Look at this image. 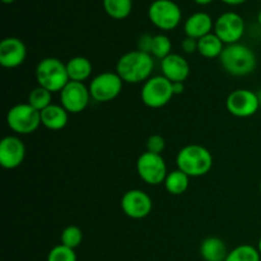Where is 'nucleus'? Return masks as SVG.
<instances>
[{"mask_svg":"<svg viewBox=\"0 0 261 261\" xmlns=\"http://www.w3.org/2000/svg\"><path fill=\"white\" fill-rule=\"evenodd\" d=\"M260 193H261V182H260Z\"/></svg>","mask_w":261,"mask_h":261,"instance_id":"39","label":"nucleus"},{"mask_svg":"<svg viewBox=\"0 0 261 261\" xmlns=\"http://www.w3.org/2000/svg\"><path fill=\"white\" fill-rule=\"evenodd\" d=\"M214 33L224 45L237 43L245 33V20L234 12L223 13L214 23Z\"/></svg>","mask_w":261,"mask_h":261,"instance_id":"11","label":"nucleus"},{"mask_svg":"<svg viewBox=\"0 0 261 261\" xmlns=\"http://www.w3.org/2000/svg\"><path fill=\"white\" fill-rule=\"evenodd\" d=\"M89 88L81 82L70 81L60 92L61 106L69 114H81L88 107L91 101Z\"/></svg>","mask_w":261,"mask_h":261,"instance_id":"12","label":"nucleus"},{"mask_svg":"<svg viewBox=\"0 0 261 261\" xmlns=\"http://www.w3.org/2000/svg\"><path fill=\"white\" fill-rule=\"evenodd\" d=\"M257 22H259V24L261 25V9H260L259 14H257Z\"/></svg>","mask_w":261,"mask_h":261,"instance_id":"36","label":"nucleus"},{"mask_svg":"<svg viewBox=\"0 0 261 261\" xmlns=\"http://www.w3.org/2000/svg\"><path fill=\"white\" fill-rule=\"evenodd\" d=\"M172 91L175 96H180L185 91V82H175L172 83Z\"/></svg>","mask_w":261,"mask_h":261,"instance_id":"32","label":"nucleus"},{"mask_svg":"<svg viewBox=\"0 0 261 261\" xmlns=\"http://www.w3.org/2000/svg\"><path fill=\"white\" fill-rule=\"evenodd\" d=\"M25 157L24 143L14 135H8L0 142V165L5 170L19 167Z\"/></svg>","mask_w":261,"mask_h":261,"instance_id":"14","label":"nucleus"},{"mask_svg":"<svg viewBox=\"0 0 261 261\" xmlns=\"http://www.w3.org/2000/svg\"><path fill=\"white\" fill-rule=\"evenodd\" d=\"M161 70L162 75L172 83L185 82L190 74V65L184 56L178 54H171L166 59L161 60Z\"/></svg>","mask_w":261,"mask_h":261,"instance_id":"16","label":"nucleus"},{"mask_svg":"<svg viewBox=\"0 0 261 261\" xmlns=\"http://www.w3.org/2000/svg\"><path fill=\"white\" fill-rule=\"evenodd\" d=\"M260 101L256 92L250 89H236L227 97L226 107L231 115L241 119L251 117L259 111Z\"/></svg>","mask_w":261,"mask_h":261,"instance_id":"10","label":"nucleus"},{"mask_svg":"<svg viewBox=\"0 0 261 261\" xmlns=\"http://www.w3.org/2000/svg\"><path fill=\"white\" fill-rule=\"evenodd\" d=\"M61 244L70 249H76L83 241V232L78 226H68L61 232Z\"/></svg>","mask_w":261,"mask_h":261,"instance_id":"27","label":"nucleus"},{"mask_svg":"<svg viewBox=\"0 0 261 261\" xmlns=\"http://www.w3.org/2000/svg\"><path fill=\"white\" fill-rule=\"evenodd\" d=\"M69 112L61 105H50L41 111V122L43 126L53 132L64 129L68 124Z\"/></svg>","mask_w":261,"mask_h":261,"instance_id":"18","label":"nucleus"},{"mask_svg":"<svg viewBox=\"0 0 261 261\" xmlns=\"http://www.w3.org/2000/svg\"><path fill=\"white\" fill-rule=\"evenodd\" d=\"M27 58V48L22 40L7 37L0 42V65L7 69L22 65Z\"/></svg>","mask_w":261,"mask_h":261,"instance_id":"15","label":"nucleus"},{"mask_svg":"<svg viewBox=\"0 0 261 261\" xmlns=\"http://www.w3.org/2000/svg\"><path fill=\"white\" fill-rule=\"evenodd\" d=\"M181 47H182L184 53L185 54H194L198 51V40L191 37H186L185 40L181 42Z\"/></svg>","mask_w":261,"mask_h":261,"instance_id":"31","label":"nucleus"},{"mask_svg":"<svg viewBox=\"0 0 261 261\" xmlns=\"http://www.w3.org/2000/svg\"><path fill=\"white\" fill-rule=\"evenodd\" d=\"M175 96L172 91V82L163 75L150 76L143 84L140 97L143 103L150 109H161L166 106Z\"/></svg>","mask_w":261,"mask_h":261,"instance_id":"6","label":"nucleus"},{"mask_svg":"<svg viewBox=\"0 0 261 261\" xmlns=\"http://www.w3.org/2000/svg\"><path fill=\"white\" fill-rule=\"evenodd\" d=\"M166 148V140L162 135H150L147 140V152L154 153V154H162Z\"/></svg>","mask_w":261,"mask_h":261,"instance_id":"29","label":"nucleus"},{"mask_svg":"<svg viewBox=\"0 0 261 261\" xmlns=\"http://www.w3.org/2000/svg\"><path fill=\"white\" fill-rule=\"evenodd\" d=\"M228 250L219 237H208L200 245V255L205 261H226Z\"/></svg>","mask_w":261,"mask_h":261,"instance_id":"19","label":"nucleus"},{"mask_svg":"<svg viewBox=\"0 0 261 261\" xmlns=\"http://www.w3.org/2000/svg\"><path fill=\"white\" fill-rule=\"evenodd\" d=\"M177 168L189 177H201L213 167V155L205 147L190 144L180 149L176 157Z\"/></svg>","mask_w":261,"mask_h":261,"instance_id":"3","label":"nucleus"},{"mask_svg":"<svg viewBox=\"0 0 261 261\" xmlns=\"http://www.w3.org/2000/svg\"><path fill=\"white\" fill-rule=\"evenodd\" d=\"M257 250H259V252H260V255H261V239H260V241H259V246H257Z\"/></svg>","mask_w":261,"mask_h":261,"instance_id":"37","label":"nucleus"},{"mask_svg":"<svg viewBox=\"0 0 261 261\" xmlns=\"http://www.w3.org/2000/svg\"><path fill=\"white\" fill-rule=\"evenodd\" d=\"M221 2H223L224 4H228V5H240V4H244V3L247 2V0H221Z\"/></svg>","mask_w":261,"mask_h":261,"instance_id":"33","label":"nucleus"},{"mask_svg":"<svg viewBox=\"0 0 261 261\" xmlns=\"http://www.w3.org/2000/svg\"><path fill=\"white\" fill-rule=\"evenodd\" d=\"M165 188L171 195H182L186 193L189 189V184H190V177L182 172L181 170H175L168 172L167 177L165 180Z\"/></svg>","mask_w":261,"mask_h":261,"instance_id":"22","label":"nucleus"},{"mask_svg":"<svg viewBox=\"0 0 261 261\" xmlns=\"http://www.w3.org/2000/svg\"><path fill=\"white\" fill-rule=\"evenodd\" d=\"M171 48H172V43L171 40L165 35H155L153 36V43H152V51H150V55L155 59H163L167 58L168 55H171Z\"/></svg>","mask_w":261,"mask_h":261,"instance_id":"26","label":"nucleus"},{"mask_svg":"<svg viewBox=\"0 0 261 261\" xmlns=\"http://www.w3.org/2000/svg\"><path fill=\"white\" fill-rule=\"evenodd\" d=\"M213 19L208 13L198 12L194 13L193 15L186 19L185 22V33L186 37L195 38V40H200L204 36L212 33L213 30Z\"/></svg>","mask_w":261,"mask_h":261,"instance_id":"17","label":"nucleus"},{"mask_svg":"<svg viewBox=\"0 0 261 261\" xmlns=\"http://www.w3.org/2000/svg\"><path fill=\"white\" fill-rule=\"evenodd\" d=\"M51 92L47 91L46 88H42V87H36V88H33L32 91H31V93L28 94V102L27 103H30L31 106L33 107V109H36L37 111H43V110L46 109V107H48L50 105H53V102H51V98H53V96H51Z\"/></svg>","mask_w":261,"mask_h":261,"instance_id":"25","label":"nucleus"},{"mask_svg":"<svg viewBox=\"0 0 261 261\" xmlns=\"http://www.w3.org/2000/svg\"><path fill=\"white\" fill-rule=\"evenodd\" d=\"M153 68V56L150 54L135 50L124 54L117 60L116 73L125 83L138 84L147 82L150 78Z\"/></svg>","mask_w":261,"mask_h":261,"instance_id":"1","label":"nucleus"},{"mask_svg":"<svg viewBox=\"0 0 261 261\" xmlns=\"http://www.w3.org/2000/svg\"><path fill=\"white\" fill-rule=\"evenodd\" d=\"M148 17L160 30L172 31L180 24L182 13L172 0H154L148 8Z\"/></svg>","mask_w":261,"mask_h":261,"instance_id":"7","label":"nucleus"},{"mask_svg":"<svg viewBox=\"0 0 261 261\" xmlns=\"http://www.w3.org/2000/svg\"><path fill=\"white\" fill-rule=\"evenodd\" d=\"M120 205L129 218L143 219L152 212L153 201L147 193L139 189H133L122 195Z\"/></svg>","mask_w":261,"mask_h":261,"instance_id":"13","label":"nucleus"},{"mask_svg":"<svg viewBox=\"0 0 261 261\" xmlns=\"http://www.w3.org/2000/svg\"><path fill=\"white\" fill-rule=\"evenodd\" d=\"M137 172L145 184L152 186L161 185L167 177V166L161 154L144 152L137 161Z\"/></svg>","mask_w":261,"mask_h":261,"instance_id":"9","label":"nucleus"},{"mask_svg":"<svg viewBox=\"0 0 261 261\" xmlns=\"http://www.w3.org/2000/svg\"><path fill=\"white\" fill-rule=\"evenodd\" d=\"M36 81L38 86L46 88L51 93L61 92L70 82L66 70V64L56 58H45L36 66Z\"/></svg>","mask_w":261,"mask_h":261,"instance_id":"4","label":"nucleus"},{"mask_svg":"<svg viewBox=\"0 0 261 261\" xmlns=\"http://www.w3.org/2000/svg\"><path fill=\"white\" fill-rule=\"evenodd\" d=\"M66 70H68L70 81L83 83L91 76L93 66H92L91 61L84 56H74V58L69 59V61L66 63Z\"/></svg>","mask_w":261,"mask_h":261,"instance_id":"20","label":"nucleus"},{"mask_svg":"<svg viewBox=\"0 0 261 261\" xmlns=\"http://www.w3.org/2000/svg\"><path fill=\"white\" fill-rule=\"evenodd\" d=\"M224 47H226V45L222 42V40L216 33H209V35L204 36L200 40H198V53L203 58H219L221 54L223 53Z\"/></svg>","mask_w":261,"mask_h":261,"instance_id":"21","label":"nucleus"},{"mask_svg":"<svg viewBox=\"0 0 261 261\" xmlns=\"http://www.w3.org/2000/svg\"><path fill=\"white\" fill-rule=\"evenodd\" d=\"M256 93H257V97H259V101H260V105H261V91L256 92Z\"/></svg>","mask_w":261,"mask_h":261,"instance_id":"38","label":"nucleus"},{"mask_svg":"<svg viewBox=\"0 0 261 261\" xmlns=\"http://www.w3.org/2000/svg\"><path fill=\"white\" fill-rule=\"evenodd\" d=\"M107 15L114 19H125L133 10V0H103Z\"/></svg>","mask_w":261,"mask_h":261,"instance_id":"23","label":"nucleus"},{"mask_svg":"<svg viewBox=\"0 0 261 261\" xmlns=\"http://www.w3.org/2000/svg\"><path fill=\"white\" fill-rule=\"evenodd\" d=\"M261 255L251 245H240L228 252L226 261H260Z\"/></svg>","mask_w":261,"mask_h":261,"instance_id":"24","label":"nucleus"},{"mask_svg":"<svg viewBox=\"0 0 261 261\" xmlns=\"http://www.w3.org/2000/svg\"><path fill=\"white\" fill-rule=\"evenodd\" d=\"M122 79L117 73L105 71L94 76L89 83V93L92 99L99 103L114 101L122 91Z\"/></svg>","mask_w":261,"mask_h":261,"instance_id":"8","label":"nucleus"},{"mask_svg":"<svg viewBox=\"0 0 261 261\" xmlns=\"http://www.w3.org/2000/svg\"><path fill=\"white\" fill-rule=\"evenodd\" d=\"M194 2L199 5H208V4H211L213 0H194Z\"/></svg>","mask_w":261,"mask_h":261,"instance_id":"34","label":"nucleus"},{"mask_svg":"<svg viewBox=\"0 0 261 261\" xmlns=\"http://www.w3.org/2000/svg\"><path fill=\"white\" fill-rule=\"evenodd\" d=\"M4 4H12V3H14V0H2Z\"/></svg>","mask_w":261,"mask_h":261,"instance_id":"35","label":"nucleus"},{"mask_svg":"<svg viewBox=\"0 0 261 261\" xmlns=\"http://www.w3.org/2000/svg\"><path fill=\"white\" fill-rule=\"evenodd\" d=\"M7 124L18 135L32 134L42 125L41 112L30 103H18L7 114Z\"/></svg>","mask_w":261,"mask_h":261,"instance_id":"5","label":"nucleus"},{"mask_svg":"<svg viewBox=\"0 0 261 261\" xmlns=\"http://www.w3.org/2000/svg\"><path fill=\"white\" fill-rule=\"evenodd\" d=\"M47 261H76V254L73 249L60 244L50 250Z\"/></svg>","mask_w":261,"mask_h":261,"instance_id":"28","label":"nucleus"},{"mask_svg":"<svg viewBox=\"0 0 261 261\" xmlns=\"http://www.w3.org/2000/svg\"><path fill=\"white\" fill-rule=\"evenodd\" d=\"M152 43L153 36L145 33V35L140 36L139 40H138V50L143 51V53L150 54V51H152Z\"/></svg>","mask_w":261,"mask_h":261,"instance_id":"30","label":"nucleus"},{"mask_svg":"<svg viewBox=\"0 0 261 261\" xmlns=\"http://www.w3.org/2000/svg\"><path fill=\"white\" fill-rule=\"evenodd\" d=\"M222 68L233 76H246L256 69L257 60L254 51L242 43L226 45L219 56Z\"/></svg>","mask_w":261,"mask_h":261,"instance_id":"2","label":"nucleus"}]
</instances>
